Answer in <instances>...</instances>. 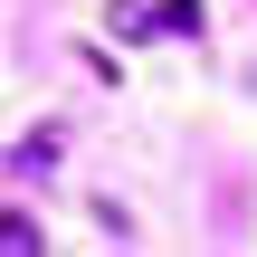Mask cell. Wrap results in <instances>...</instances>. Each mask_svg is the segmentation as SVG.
<instances>
[{
    "instance_id": "cell-2",
    "label": "cell",
    "mask_w": 257,
    "mask_h": 257,
    "mask_svg": "<svg viewBox=\"0 0 257 257\" xmlns=\"http://www.w3.org/2000/svg\"><path fill=\"white\" fill-rule=\"evenodd\" d=\"M153 29H172V38H200V0H153Z\"/></svg>"
},
{
    "instance_id": "cell-1",
    "label": "cell",
    "mask_w": 257,
    "mask_h": 257,
    "mask_svg": "<svg viewBox=\"0 0 257 257\" xmlns=\"http://www.w3.org/2000/svg\"><path fill=\"white\" fill-rule=\"evenodd\" d=\"M48 238H38V219L29 210H0V257H38Z\"/></svg>"
},
{
    "instance_id": "cell-3",
    "label": "cell",
    "mask_w": 257,
    "mask_h": 257,
    "mask_svg": "<svg viewBox=\"0 0 257 257\" xmlns=\"http://www.w3.org/2000/svg\"><path fill=\"white\" fill-rule=\"evenodd\" d=\"M48 162H57V134H29V143L10 153V172H48Z\"/></svg>"
}]
</instances>
